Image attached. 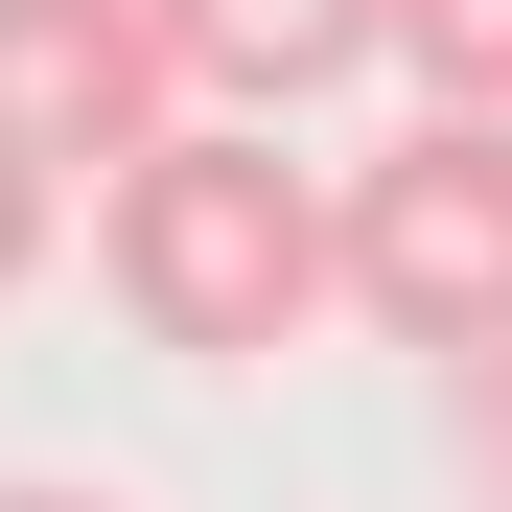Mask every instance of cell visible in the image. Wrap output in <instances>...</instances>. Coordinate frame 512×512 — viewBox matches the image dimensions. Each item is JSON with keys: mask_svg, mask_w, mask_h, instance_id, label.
<instances>
[{"mask_svg": "<svg viewBox=\"0 0 512 512\" xmlns=\"http://www.w3.org/2000/svg\"><path fill=\"white\" fill-rule=\"evenodd\" d=\"M94 280L140 350L187 373H256L350 303V163H303L280 117H163L117 187H94Z\"/></svg>", "mask_w": 512, "mask_h": 512, "instance_id": "obj_1", "label": "cell"}, {"mask_svg": "<svg viewBox=\"0 0 512 512\" xmlns=\"http://www.w3.org/2000/svg\"><path fill=\"white\" fill-rule=\"evenodd\" d=\"M24 256H47V163L0 140V280H24Z\"/></svg>", "mask_w": 512, "mask_h": 512, "instance_id": "obj_6", "label": "cell"}, {"mask_svg": "<svg viewBox=\"0 0 512 512\" xmlns=\"http://www.w3.org/2000/svg\"><path fill=\"white\" fill-rule=\"evenodd\" d=\"M0 512H117V489H70V466H47V489H0Z\"/></svg>", "mask_w": 512, "mask_h": 512, "instance_id": "obj_7", "label": "cell"}, {"mask_svg": "<svg viewBox=\"0 0 512 512\" xmlns=\"http://www.w3.org/2000/svg\"><path fill=\"white\" fill-rule=\"evenodd\" d=\"M163 117H187V70H163V0H0V140H24L47 187H70V163L117 187Z\"/></svg>", "mask_w": 512, "mask_h": 512, "instance_id": "obj_3", "label": "cell"}, {"mask_svg": "<svg viewBox=\"0 0 512 512\" xmlns=\"http://www.w3.org/2000/svg\"><path fill=\"white\" fill-rule=\"evenodd\" d=\"M163 70H187V117H303L396 70V0H163Z\"/></svg>", "mask_w": 512, "mask_h": 512, "instance_id": "obj_4", "label": "cell"}, {"mask_svg": "<svg viewBox=\"0 0 512 512\" xmlns=\"http://www.w3.org/2000/svg\"><path fill=\"white\" fill-rule=\"evenodd\" d=\"M350 326L419 373H512V117H396L350 163Z\"/></svg>", "mask_w": 512, "mask_h": 512, "instance_id": "obj_2", "label": "cell"}, {"mask_svg": "<svg viewBox=\"0 0 512 512\" xmlns=\"http://www.w3.org/2000/svg\"><path fill=\"white\" fill-rule=\"evenodd\" d=\"M396 70L419 117H512V0H396Z\"/></svg>", "mask_w": 512, "mask_h": 512, "instance_id": "obj_5", "label": "cell"}]
</instances>
